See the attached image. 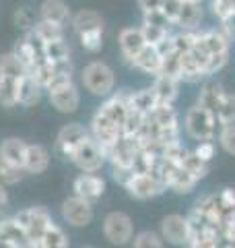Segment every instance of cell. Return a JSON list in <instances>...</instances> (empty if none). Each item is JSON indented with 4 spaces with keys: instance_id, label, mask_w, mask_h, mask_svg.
Wrapping results in <instances>:
<instances>
[{
    "instance_id": "obj_3",
    "label": "cell",
    "mask_w": 235,
    "mask_h": 248,
    "mask_svg": "<svg viewBox=\"0 0 235 248\" xmlns=\"http://www.w3.org/2000/svg\"><path fill=\"white\" fill-rule=\"evenodd\" d=\"M15 219H17L21 226L25 228L31 244H33V248H37L39 240H42V236H44V232L48 230L50 223L54 221L50 209L44 207V205H33V207L21 209V211L15 213Z\"/></svg>"
},
{
    "instance_id": "obj_27",
    "label": "cell",
    "mask_w": 235,
    "mask_h": 248,
    "mask_svg": "<svg viewBox=\"0 0 235 248\" xmlns=\"http://www.w3.org/2000/svg\"><path fill=\"white\" fill-rule=\"evenodd\" d=\"M27 75L25 66L21 64V60L15 56V52H4L0 54V77H6V79H15L21 81L23 77Z\"/></svg>"
},
{
    "instance_id": "obj_2",
    "label": "cell",
    "mask_w": 235,
    "mask_h": 248,
    "mask_svg": "<svg viewBox=\"0 0 235 248\" xmlns=\"http://www.w3.org/2000/svg\"><path fill=\"white\" fill-rule=\"evenodd\" d=\"M219 126L221 124H219L217 116L198 104L188 108V112L184 116L186 135L194 139V141H213L219 133Z\"/></svg>"
},
{
    "instance_id": "obj_43",
    "label": "cell",
    "mask_w": 235,
    "mask_h": 248,
    "mask_svg": "<svg viewBox=\"0 0 235 248\" xmlns=\"http://www.w3.org/2000/svg\"><path fill=\"white\" fill-rule=\"evenodd\" d=\"M182 2L184 0H163L161 11L165 13V17L169 19L171 25H174L176 19H177V13H179V9H182Z\"/></svg>"
},
{
    "instance_id": "obj_28",
    "label": "cell",
    "mask_w": 235,
    "mask_h": 248,
    "mask_svg": "<svg viewBox=\"0 0 235 248\" xmlns=\"http://www.w3.org/2000/svg\"><path fill=\"white\" fill-rule=\"evenodd\" d=\"M13 25L17 27L21 33H27V31H31L35 27L37 23V9H33V6L29 4H23V6H17V9L13 11Z\"/></svg>"
},
{
    "instance_id": "obj_31",
    "label": "cell",
    "mask_w": 235,
    "mask_h": 248,
    "mask_svg": "<svg viewBox=\"0 0 235 248\" xmlns=\"http://www.w3.org/2000/svg\"><path fill=\"white\" fill-rule=\"evenodd\" d=\"M0 106L2 108L19 106V81L0 77Z\"/></svg>"
},
{
    "instance_id": "obj_6",
    "label": "cell",
    "mask_w": 235,
    "mask_h": 248,
    "mask_svg": "<svg viewBox=\"0 0 235 248\" xmlns=\"http://www.w3.org/2000/svg\"><path fill=\"white\" fill-rule=\"evenodd\" d=\"M60 215L70 228H87L91 226L93 217H95V209H93V203H89V201L73 195L62 201Z\"/></svg>"
},
{
    "instance_id": "obj_16",
    "label": "cell",
    "mask_w": 235,
    "mask_h": 248,
    "mask_svg": "<svg viewBox=\"0 0 235 248\" xmlns=\"http://www.w3.org/2000/svg\"><path fill=\"white\" fill-rule=\"evenodd\" d=\"M202 23H205V6L200 2L184 0L174 27L184 29V31H196V29H202Z\"/></svg>"
},
{
    "instance_id": "obj_46",
    "label": "cell",
    "mask_w": 235,
    "mask_h": 248,
    "mask_svg": "<svg viewBox=\"0 0 235 248\" xmlns=\"http://www.w3.org/2000/svg\"><path fill=\"white\" fill-rule=\"evenodd\" d=\"M219 27L223 29V33L227 35V40H229L231 44H235V17L225 21V23H219Z\"/></svg>"
},
{
    "instance_id": "obj_1",
    "label": "cell",
    "mask_w": 235,
    "mask_h": 248,
    "mask_svg": "<svg viewBox=\"0 0 235 248\" xmlns=\"http://www.w3.org/2000/svg\"><path fill=\"white\" fill-rule=\"evenodd\" d=\"M81 87L95 97L105 99L116 91V71L103 60H91L81 68Z\"/></svg>"
},
{
    "instance_id": "obj_35",
    "label": "cell",
    "mask_w": 235,
    "mask_h": 248,
    "mask_svg": "<svg viewBox=\"0 0 235 248\" xmlns=\"http://www.w3.org/2000/svg\"><path fill=\"white\" fill-rule=\"evenodd\" d=\"M182 168H184L192 178H196L198 182L208 174V164H206V161H202L194 151H188V153H186V157H184V161H182Z\"/></svg>"
},
{
    "instance_id": "obj_19",
    "label": "cell",
    "mask_w": 235,
    "mask_h": 248,
    "mask_svg": "<svg viewBox=\"0 0 235 248\" xmlns=\"http://www.w3.org/2000/svg\"><path fill=\"white\" fill-rule=\"evenodd\" d=\"M179 85H182V81L176 79V77L157 75L155 79H153L151 89L155 91L157 102H159V104H169V106H174L176 99L179 97Z\"/></svg>"
},
{
    "instance_id": "obj_15",
    "label": "cell",
    "mask_w": 235,
    "mask_h": 248,
    "mask_svg": "<svg viewBox=\"0 0 235 248\" xmlns=\"http://www.w3.org/2000/svg\"><path fill=\"white\" fill-rule=\"evenodd\" d=\"M118 46H120L122 60L126 62V64H130L132 58H134L136 54L147 46V42L143 37V31H140V27L128 25V27H122L120 31H118Z\"/></svg>"
},
{
    "instance_id": "obj_34",
    "label": "cell",
    "mask_w": 235,
    "mask_h": 248,
    "mask_svg": "<svg viewBox=\"0 0 235 248\" xmlns=\"http://www.w3.org/2000/svg\"><path fill=\"white\" fill-rule=\"evenodd\" d=\"M140 31H143V37H145V42L148 46H159L167 40V37L174 33L171 31V27H159V25H147V23H140Z\"/></svg>"
},
{
    "instance_id": "obj_40",
    "label": "cell",
    "mask_w": 235,
    "mask_h": 248,
    "mask_svg": "<svg viewBox=\"0 0 235 248\" xmlns=\"http://www.w3.org/2000/svg\"><path fill=\"white\" fill-rule=\"evenodd\" d=\"M217 139H219V145L223 147V151L235 157V124H223V126H219Z\"/></svg>"
},
{
    "instance_id": "obj_20",
    "label": "cell",
    "mask_w": 235,
    "mask_h": 248,
    "mask_svg": "<svg viewBox=\"0 0 235 248\" xmlns=\"http://www.w3.org/2000/svg\"><path fill=\"white\" fill-rule=\"evenodd\" d=\"M48 168H50V151L39 143H29L25 151L23 170L27 174H44Z\"/></svg>"
},
{
    "instance_id": "obj_9",
    "label": "cell",
    "mask_w": 235,
    "mask_h": 248,
    "mask_svg": "<svg viewBox=\"0 0 235 248\" xmlns=\"http://www.w3.org/2000/svg\"><path fill=\"white\" fill-rule=\"evenodd\" d=\"M87 137H89V128L85 126V124H81V122H68V124H64V126L58 130L56 143H54V149H56V153L60 155V157L70 159L73 151Z\"/></svg>"
},
{
    "instance_id": "obj_39",
    "label": "cell",
    "mask_w": 235,
    "mask_h": 248,
    "mask_svg": "<svg viewBox=\"0 0 235 248\" xmlns=\"http://www.w3.org/2000/svg\"><path fill=\"white\" fill-rule=\"evenodd\" d=\"M25 170L19 168V166H13V164H6V161L0 159V182L4 186H15L19 184L23 178H25Z\"/></svg>"
},
{
    "instance_id": "obj_45",
    "label": "cell",
    "mask_w": 235,
    "mask_h": 248,
    "mask_svg": "<svg viewBox=\"0 0 235 248\" xmlns=\"http://www.w3.org/2000/svg\"><path fill=\"white\" fill-rule=\"evenodd\" d=\"M163 0H136V6L140 9V13H148V11H157L161 9Z\"/></svg>"
},
{
    "instance_id": "obj_49",
    "label": "cell",
    "mask_w": 235,
    "mask_h": 248,
    "mask_svg": "<svg viewBox=\"0 0 235 248\" xmlns=\"http://www.w3.org/2000/svg\"><path fill=\"white\" fill-rule=\"evenodd\" d=\"M190 2H200V4H205V2H208V0H190Z\"/></svg>"
},
{
    "instance_id": "obj_47",
    "label": "cell",
    "mask_w": 235,
    "mask_h": 248,
    "mask_svg": "<svg viewBox=\"0 0 235 248\" xmlns=\"http://www.w3.org/2000/svg\"><path fill=\"white\" fill-rule=\"evenodd\" d=\"M6 207H9V190H6V186L0 182V215L4 213Z\"/></svg>"
},
{
    "instance_id": "obj_23",
    "label": "cell",
    "mask_w": 235,
    "mask_h": 248,
    "mask_svg": "<svg viewBox=\"0 0 235 248\" xmlns=\"http://www.w3.org/2000/svg\"><path fill=\"white\" fill-rule=\"evenodd\" d=\"M27 145L29 143H25L19 137H6L4 141L0 143V159L6 161V164H13V166L23 168V164H25Z\"/></svg>"
},
{
    "instance_id": "obj_37",
    "label": "cell",
    "mask_w": 235,
    "mask_h": 248,
    "mask_svg": "<svg viewBox=\"0 0 235 248\" xmlns=\"http://www.w3.org/2000/svg\"><path fill=\"white\" fill-rule=\"evenodd\" d=\"M132 248H165V242H163L161 234H157L153 230H145V232L134 234Z\"/></svg>"
},
{
    "instance_id": "obj_44",
    "label": "cell",
    "mask_w": 235,
    "mask_h": 248,
    "mask_svg": "<svg viewBox=\"0 0 235 248\" xmlns=\"http://www.w3.org/2000/svg\"><path fill=\"white\" fill-rule=\"evenodd\" d=\"M109 172H112L114 182H118L120 186H126L128 180L132 178V168H122V166H109Z\"/></svg>"
},
{
    "instance_id": "obj_21",
    "label": "cell",
    "mask_w": 235,
    "mask_h": 248,
    "mask_svg": "<svg viewBox=\"0 0 235 248\" xmlns=\"http://www.w3.org/2000/svg\"><path fill=\"white\" fill-rule=\"evenodd\" d=\"M45 95V89L44 85L35 81L31 75H25L23 79L19 81V106L23 108H33L44 99Z\"/></svg>"
},
{
    "instance_id": "obj_24",
    "label": "cell",
    "mask_w": 235,
    "mask_h": 248,
    "mask_svg": "<svg viewBox=\"0 0 235 248\" xmlns=\"http://www.w3.org/2000/svg\"><path fill=\"white\" fill-rule=\"evenodd\" d=\"M70 29H73L74 33H83V31H91V29H105V19L101 17L97 11L81 9V11L73 13Z\"/></svg>"
},
{
    "instance_id": "obj_30",
    "label": "cell",
    "mask_w": 235,
    "mask_h": 248,
    "mask_svg": "<svg viewBox=\"0 0 235 248\" xmlns=\"http://www.w3.org/2000/svg\"><path fill=\"white\" fill-rule=\"evenodd\" d=\"M103 33H105V29H91V31L76 33V40L87 54H97L103 48Z\"/></svg>"
},
{
    "instance_id": "obj_18",
    "label": "cell",
    "mask_w": 235,
    "mask_h": 248,
    "mask_svg": "<svg viewBox=\"0 0 235 248\" xmlns=\"http://www.w3.org/2000/svg\"><path fill=\"white\" fill-rule=\"evenodd\" d=\"M0 238L6 240L9 244H13L15 248H33L25 228L15 219V215L13 217H2V219H0Z\"/></svg>"
},
{
    "instance_id": "obj_12",
    "label": "cell",
    "mask_w": 235,
    "mask_h": 248,
    "mask_svg": "<svg viewBox=\"0 0 235 248\" xmlns=\"http://www.w3.org/2000/svg\"><path fill=\"white\" fill-rule=\"evenodd\" d=\"M73 195L81 197L85 201L95 205L97 201L105 195V180L99 174H91V172H81L74 180H73Z\"/></svg>"
},
{
    "instance_id": "obj_33",
    "label": "cell",
    "mask_w": 235,
    "mask_h": 248,
    "mask_svg": "<svg viewBox=\"0 0 235 248\" xmlns=\"http://www.w3.org/2000/svg\"><path fill=\"white\" fill-rule=\"evenodd\" d=\"M45 58L50 62H60V60H70L73 58V50L66 37L54 42H45Z\"/></svg>"
},
{
    "instance_id": "obj_14",
    "label": "cell",
    "mask_w": 235,
    "mask_h": 248,
    "mask_svg": "<svg viewBox=\"0 0 235 248\" xmlns=\"http://www.w3.org/2000/svg\"><path fill=\"white\" fill-rule=\"evenodd\" d=\"M37 17L68 29L70 21H73V9L66 0H42V4L37 6Z\"/></svg>"
},
{
    "instance_id": "obj_42",
    "label": "cell",
    "mask_w": 235,
    "mask_h": 248,
    "mask_svg": "<svg viewBox=\"0 0 235 248\" xmlns=\"http://www.w3.org/2000/svg\"><path fill=\"white\" fill-rule=\"evenodd\" d=\"M194 153L198 155L202 161L210 164V161H213V157L217 155V145H215L213 141H198V145L194 147Z\"/></svg>"
},
{
    "instance_id": "obj_26",
    "label": "cell",
    "mask_w": 235,
    "mask_h": 248,
    "mask_svg": "<svg viewBox=\"0 0 235 248\" xmlns=\"http://www.w3.org/2000/svg\"><path fill=\"white\" fill-rule=\"evenodd\" d=\"M37 248H70V238L64 232V228L52 221L50 228L44 232Z\"/></svg>"
},
{
    "instance_id": "obj_50",
    "label": "cell",
    "mask_w": 235,
    "mask_h": 248,
    "mask_svg": "<svg viewBox=\"0 0 235 248\" xmlns=\"http://www.w3.org/2000/svg\"><path fill=\"white\" fill-rule=\"evenodd\" d=\"M78 248H93V246H78Z\"/></svg>"
},
{
    "instance_id": "obj_41",
    "label": "cell",
    "mask_w": 235,
    "mask_h": 248,
    "mask_svg": "<svg viewBox=\"0 0 235 248\" xmlns=\"http://www.w3.org/2000/svg\"><path fill=\"white\" fill-rule=\"evenodd\" d=\"M143 15V21L140 23H147V25H159V27H174L169 23V19L165 17V13H163L161 9L157 11H148V13H140Z\"/></svg>"
},
{
    "instance_id": "obj_8",
    "label": "cell",
    "mask_w": 235,
    "mask_h": 248,
    "mask_svg": "<svg viewBox=\"0 0 235 248\" xmlns=\"http://www.w3.org/2000/svg\"><path fill=\"white\" fill-rule=\"evenodd\" d=\"M159 234L163 238V242H167L171 246H186L192 234L190 219L179 213H169L161 219Z\"/></svg>"
},
{
    "instance_id": "obj_32",
    "label": "cell",
    "mask_w": 235,
    "mask_h": 248,
    "mask_svg": "<svg viewBox=\"0 0 235 248\" xmlns=\"http://www.w3.org/2000/svg\"><path fill=\"white\" fill-rule=\"evenodd\" d=\"M35 35H39L44 42H54V40H62L66 37V27L62 25H56V23H50V21H42L37 19L35 27L31 29Z\"/></svg>"
},
{
    "instance_id": "obj_7",
    "label": "cell",
    "mask_w": 235,
    "mask_h": 248,
    "mask_svg": "<svg viewBox=\"0 0 235 248\" xmlns=\"http://www.w3.org/2000/svg\"><path fill=\"white\" fill-rule=\"evenodd\" d=\"M124 188L128 190L130 197H134L138 201H148V199L161 197L167 190V186L159 178V174L151 172V174H132V178Z\"/></svg>"
},
{
    "instance_id": "obj_22",
    "label": "cell",
    "mask_w": 235,
    "mask_h": 248,
    "mask_svg": "<svg viewBox=\"0 0 235 248\" xmlns=\"http://www.w3.org/2000/svg\"><path fill=\"white\" fill-rule=\"evenodd\" d=\"M223 95H225L223 85H219L215 81H208L206 79V81H202V85H200V91H198V97H196V104L202 106V108H206L208 112H213L217 116Z\"/></svg>"
},
{
    "instance_id": "obj_29",
    "label": "cell",
    "mask_w": 235,
    "mask_h": 248,
    "mask_svg": "<svg viewBox=\"0 0 235 248\" xmlns=\"http://www.w3.org/2000/svg\"><path fill=\"white\" fill-rule=\"evenodd\" d=\"M151 118L159 128H169V126H179V116H177V110L174 106L169 104H157L155 110L148 114Z\"/></svg>"
},
{
    "instance_id": "obj_48",
    "label": "cell",
    "mask_w": 235,
    "mask_h": 248,
    "mask_svg": "<svg viewBox=\"0 0 235 248\" xmlns=\"http://www.w3.org/2000/svg\"><path fill=\"white\" fill-rule=\"evenodd\" d=\"M0 248H15V246H13V244H9V242H6V240L0 238Z\"/></svg>"
},
{
    "instance_id": "obj_17",
    "label": "cell",
    "mask_w": 235,
    "mask_h": 248,
    "mask_svg": "<svg viewBox=\"0 0 235 248\" xmlns=\"http://www.w3.org/2000/svg\"><path fill=\"white\" fill-rule=\"evenodd\" d=\"M128 66L155 79V77L159 75V71H161V52H159V48H157V46H148L147 44L145 48L140 50L134 58H132V62Z\"/></svg>"
},
{
    "instance_id": "obj_38",
    "label": "cell",
    "mask_w": 235,
    "mask_h": 248,
    "mask_svg": "<svg viewBox=\"0 0 235 248\" xmlns=\"http://www.w3.org/2000/svg\"><path fill=\"white\" fill-rule=\"evenodd\" d=\"M217 120L221 126L223 124H235V93L225 91L221 106H219V112H217Z\"/></svg>"
},
{
    "instance_id": "obj_13",
    "label": "cell",
    "mask_w": 235,
    "mask_h": 248,
    "mask_svg": "<svg viewBox=\"0 0 235 248\" xmlns=\"http://www.w3.org/2000/svg\"><path fill=\"white\" fill-rule=\"evenodd\" d=\"M138 151H140L138 139L136 137L122 135L112 147H109V151H107V164L109 166L132 168V161H134Z\"/></svg>"
},
{
    "instance_id": "obj_36",
    "label": "cell",
    "mask_w": 235,
    "mask_h": 248,
    "mask_svg": "<svg viewBox=\"0 0 235 248\" xmlns=\"http://www.w3.org/2000/svg\"><path fill=\"white\" fill-rule=\"evenodd\" d=\"M208 9L219 23L235 17V0H208Z\"/></svg>"
},
{
    "instance_id": "obj_4",
    "label": "cell",
    "mask_w": 235,
    "mask_h": 248,
    "mask_svg": "<svg viewBox=\"0 0 235 248\" xmlns=\"http://www.w3.org/2000/svg\"><path fill=\"white\" fill-rule=\"evenodd\" d=\"M103 238L114 246H126L134 238V221L124 211H109L101 223Z\"/></svg>"
},
{
    "instance_id": "obj_25",
    "label": "cell",
    "mask_w": 235,
    "mask_h": 248,
    "mask_svg": "<svg viewBox=\"0 0 235 248\" xmlns=\"http://www.w3.org/2000/svg\"><path fill=\"white\" fill-rule=\"evenodd\" d=\"M157 95L151 87H145V89H138V91H130V108L136 110L140 114L148 116L155 108H157Z\"/></svg>"
},
{
    "instance_id": "obj_11",
    "label": "cell",
    "mask_w": 235,
    "mask_h": 248,
    "mask_svg": "<svg viewBox=\"0 0 235 248\" xmlns=\"http://www.w3.org/2000/svg\"><path fill=\"white\" fill-rule=\"evenodd\" d=\"M45 95H48L50 106L60 114H74L81 108V89L74 81L56 89H48Z\"/></svg>"
},
{
    "instance_id": "obj_5",
    "label": "cell",
    "mask_w": 235,
    "mask_h": 248,
    "mask_svg": "<svg viewBox=\"0 0 235 248\" xmlns=\"http://www.w3.org/2000/svg\"><path fill=\"white\" fill-rule=\"evenodd\" d=\"M73 164L81 170V172H91V174H97L101 172V168H103L107 164V157L103 149L97 145V141L93 139L91 135L85 139V141L76 147V149L73 151V155H70V159Z\"/></svg>"
},
{
    "instance_id": "obj_10",
    "label": "cell",
    "mask_w": 235,
    "mask_h": 248,
    "mask_svg": "<svg viewBox=\"0 0 235 248\" xmlns=\"http://www.w3.org/2000/svg\"><path fill=\"white\" fill-rule=\"evenodd\" d=\"M89 135L95 139L97 145L103 149L105 153V157H107V151H109V147H112L118 139L122 137V128L118 126V124H114L109 118H105L103 114H99L95 110V114L91 116V122H89Z\"/></svg>"
}]
</instances>
